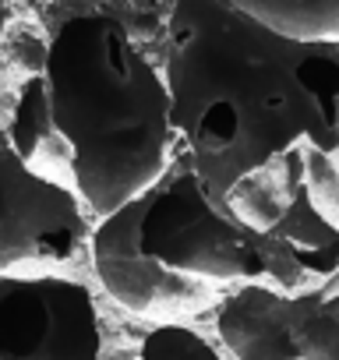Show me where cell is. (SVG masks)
I'll use <instances>...</instances> for the list:
<instances>
[{"label": "cell", "instance_id": "obj_1", "mask_svg": "<svg viewBox=\"0 0 339 360\" xmlns=\"http://www.w3.org/2000/svg\"><path fill=\"white\" fill-rule=\"evenodd\" d=\"M159 71L191 169L216 198L290 148H339V46H297L234 0H177Z\"/></svg>", "mask_w": 339, "mask_h": 360}, {"label": "cell", "instance_id": "obj_2", "mask_svg": "<svg viewBox=\"0 0 339 360\" xmlns=\"http://www.w3.org/2000/svg\"><path fill=\"white\" fill-rule=\"evenodd\" d=\"M43 78L75 155L82 202L99 216L148 195L174 162L170 89L106 4H46Z\"/></svg>", "mask_w": 339, "mask_h": 360}, {"label": "cell", "instance_id": "obj_3", "mask_svg": "<svg viewBox=\"0 0 339 360\" xmlns=\"http://www.w3.org/2000/svg\"><path fill=\"white\" fill-rule=\"evenodd\" d=\"M141 251L166 272L216 290L226 283L258 286L265 272L262 233L234 219L188 155H174L159 184L141 195Z\"/></svg>", "mask_w": 339, "mask_h": 360}, {"label": "cell", "instance_id": "obj_4", "mask_svg": "<svg viewBox=\"0 0 339 360\" xmlns=\"http://www.w3.org/2000/svg\"><path fill=\"white\" fill-rule=\"evenodd\" d=\"M85 237V202L36 176L0 138V279L64 276Z\"/></svg>", "mask_w": 339, "mask_h": 360}, {"label": "cell", "instance_id": "obj_5", "mask_svg": "<svg viewBox=\"0 0 339 360\" xmlns=\"http://www.w3.org/2000/svg\"><path fill=\"white\" fill-rule=\"evenodd\" d=\"M103 328L71 276L0 279V360H99Z\"/></svg>", "mask_w": 339, "mask_h": 360}, {"label": "cell", "instance_id": "obj_6", "mask_svg": "<svg viewBox=\"0 0 339 360\" xmlns=\"http://www.w3.org/2000/svg\"><path fill=\"white\" fill-rule=\"evenodd\" d=\"M92 269L103 290L134 318L159 325H184L188 318L219 307V290L166 272L141 251V198L99 219L92 230Z\"/></svg>", "mask_w": 339, "mask_h": 360}, {"label": "cell", "instance_id": "obj_7", "mask_svg": "<svg viewBox=\"0 0 339 360\" xmlns=\"http://www.w3.org/2000/svg\"><path fill=\"white\" fill-rule=\"evenodd\" d=\"M325 304L321 293L283 297L265 286H241L216 307V332L234 360H300L297 332Z\"/></svg>", "mask_w": 339, "mask_h": 360}, {"label": "cell", "instance_id": "obj_8", "mask_svg": "<svg viewBox=\"0 0 339 360\" xmlns=\"http://www.w3.org/2000/svg\"><path fill=\"white\" fill-rule=\"evenodd\" d=\"M8 145L15 148V155L43 180L71 191L82 198L78 191V173H75V155L53 120L50 110V92H46V78L43 71L22 82L15 113H11V131H8Z\"/></svg>", "mask_w": 339, "mask_h": 360}, {"label": "cell", "instance_id": "obj_9", "mask_svg": "<svg viewBox=\"0 0 339 360\" xmlns=\"http://www.w3.org/2000/svg\"><path fill=\"white\" fill-rule=\"evenodd\" d=\"M304 195V148H290L244 173L226 191V209L255 233H272Z\"/></svg>", "mask_w": 339, "mask_h": 360}, {"label": "cell", "instance_id": "obj_10", "mask_svg": "<svg viewBox=\"0 0 339 360\" xmlns=\"http://www.w3.org/2000/svg\"><path fill=\"white\" fill-rule=\"evenodd\" d=\"M272 233L290 248L311 293H321V283H332L339 276V230L314 212L307 195L297 198L290 216Z\"/></svg>", "mask_w": 339, "mask_h": 360}, {"label": "cell", "instance_id": "obj_11", "mask_svg": "<svg viewBox=\"0 0 339 360\" xmlns=\"http://www.w3.org/2000/svg\"><path fill=\"white\" fill-rule=\"evenodd\" d=\"M269 32L297 46H339V0H234Z\"/></svg>", "mask_w": 339, "mask_h": 360}, {"label": "cell", "instance_id": "obj_12", "mask_svg": "<svg viewBox=\"0 0 339 360\" xmlns=\"http://www.w3.org/2000/svg\"><path fill=\"white\" fill-rule=\"evenodd\" d=\"M138 360H219V353L191 325H159L138 342Z\"/></svg>", "mask_w": 339, "mask_h": 360}, {"label": "cell", "instance_id": "obj_13", "mask_svg": "<svg viewBox=\"0 0 339 360\" xmlns=\"http://www.w3.org/2000/svg\"><path fill=\"white\" fill-rule=\"evenodd\" d=\"M304 195L314 212L339 230V155L304 148Z\"/></svg>", "mask_w": 339, "mask_h": 360}, {"label": "cell", "instance_id": "obj_14", "mask_svg": "<svg viewBox=\"0 0 339 360\" xmlns=\"http://www.w3.org/2000/svg\"><path fill=\"white\" fill-rule=\"evenodd\" d=\"M300 360H339V321L325 311L311 314L297 332Z\"/></svg>", "mask_w": 339, "mask_h": 360}, {"label": "cell", "instance_id": "obj_15", "mask_svg": "<svg viewBox=\"0 0 339 360\" xmlns=\"http://www.w3.org/2000/svg\"><path fill=\"white\" fill-rule=\"evenodd\" d=\"M99 360H138V346H120V349H103Z\"/></svg>", "mask_w": 339, "mask_h": 360}, {"label": "cell", "instance_id": "obj_16", "mask_svg": "<svg viewBox=\"0 0 339 360\" xmlns=\"http://www.w3.org/2000/svg\"><path fill=\"white\" fill-rule=\"evenodd\" d=\"M321 311H325V314H332V318L339 321V293H332V297H325V304H321Z\"/></svg>", "mask_w": 339, "mask_h": 360}, {"label": "cell", "instance_id": "obj_17", "mask_svg": "<svg viewBox=\"0 0 339 360\" xmlns=\"http://www.w3.org/2000/svg\"><path fill=\"white\" fill-rule=\"evenodd\" d=\"M8 22H11V11H8V4H0V39L8 32Z\"/></svg>", "mask_w": 339, "mask_h": 360}, {"label": "cell", "instance_id": "obj_18", "mask_svg": "<svg viewBox=\"0 0 339 360\" xmlns=\"http://www.w3.org/2000/svg\"><path fill=\"white\" fill-rule=\"evenodd\" d=\"M332 286H335V290H339V276H335V279H332Z\"/></svg>", "mask_w": 339, "mask_h": 360}]
</instances>
